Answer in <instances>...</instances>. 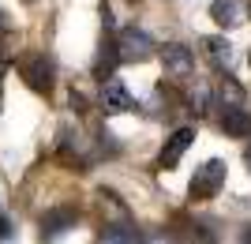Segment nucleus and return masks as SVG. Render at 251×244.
I'll return each instance as SVG.
<instances>
[{
	"label": "nucleus",
	"mask_w": 251,
	"mask_h": 244,
	"mask_svg": "<svg viewBox=\"0 0 251 244\" xmlns=\"http://www.w3.org/2000/svg\"><path fill=\"white\" fill-rule=\"evenodd\" d=\"M225 173H229V165L225 162H218V158H210L206 165H199L195 169V177H191V199L195 203H206V199H214L221 191V184H225Z\"/></svg>",
	"instance_id": "obj_1"
},
{
	"label": "nucleus",
	"mask_w": 251,
	"mask_h": 244,
	"mask_svg": "<svg viewBox=\"0 0 251 244\" xmlns=\"http://www.w3.org/2000/svg\"><path fill=\"white\" fill-rule=\"evenodd\" d=\"M19 72L23 79H26V86L30 90H38V94H49L52 90V79H56V68H52V60L45 53H26L19 60Z\"/></svg>",
	"instance_id": "obj_2"
},
{
	"label": "nucleus",
	"mask_w": 251,
	"mask_h": 244,
	"mask_svg": "<svg viewBox=\"0 0 251 244\" xmlns=\"http://www.w3.org/2000/svg\"><path fill=\"white\" fill-rule=\"evenodd\" d=\"M116 49H120V60H150L154 56V38H150L147 30H139V27H124L120 30V38H116Z\"/></svg>",
	"instance_id": "obj_3"
},
{
	"label": "nucleus",
	"mask_w": 251,
	"mask_h": 244,
	"mask_svg": "<svg viewBox=\"0 0 251 244\" xmlns=\"http://www.w3.org/2000/svg\"><path fill=\"white\" fill-rule=\"evenodd\" d=\"M98 106H101L105 117H120V113H127V109H135V98L127 94V86L120 83V79H101V98H98Z\"/></svg>",
	"instance_id": "obj_4"
},
{
	"label": "nucleus",
	"mask_w": 251,
	"mask_h": 244,
	"mask_svg": "<svg viewBox=\"0 0 251 244\" xmlns=\"http://www.w3.org/2000/svg\"><path fill=\"white\" fill-rule=\"evenodd\" d=\"M191 143H195V128H176V132L165 139L161 154H157V165H161V169H176V162L184 158V150H188Z\"/></svg>",
	"instance_id": "obj_5"
},
{
	"label": "nucleus",
	"mask_w": 251,
	"mask_h": 244,
	"mask_svg": "<svg viewBox=\"0 0 251 244\" xmlns=\"http://www.w3.org/2000/svg\"><path fill=\"white\" fill-rule=\"evenodd\" d=\"M221 132L225 136H232V139H248L251 136V113L236 102V106H221Z\"/></svg>",
	"instance_id": "obj_6"
},
{
	"label": "nucleus",
	"mask_w": 251,
	"mask_h": 244,
	"mask_svg": "<svg viewBox=\"0 0 251 244\" xmlns=\"http://www.w3.org/2000/svg\"><path fill=\"white\" fill-rule=\"evenodd\" d=\"M161 64H165V72H173V75H191V68H195V53H191L188 45L173 42V45L161 49Z\"/></svg>",
	"instance_id": "obj_7"
},
{
	"label": "nucleus",
	"mask_w": 251,
	"mask_h": 244,
	"mask_svg": "<svg viewBox=\"0 0 251 244\" xmlns=\"http://www.w3.org/2000/svg\"><path fill=\"white\" fill-rule=\"evenodd\" d=\"M75 218L79 214L72 211V207H56V211H45L42 214V237H60L64 229H72Z\"/></svg>",
	"instance_id": "obj_8"
},
{
	"label": "nucleus",
	"mask_w": 251,
	"mask_h": 244,
	"mask_svg": "<svg viewBox=\"0 0 251 244\" xmlns=\"http://www.w3.org/2000/svg\"><path fill=\"white\" fill-rule=\"evenodd\" d=\"M210 15H214L221 27H240L244 23V4L240 0H214V4H210Z\"/></svg>",
	"instance_id": "obj_9"
},
{
	"label": "nucleus",
	"mask_w": 251,
	"mask_h": 244,
	"mask_svg": "<svg viewBox=\"0 0 251 244\" xmlns=\"http://www.w3.org/2000/svg\"><path fill=\"white\" fill-rule=\"evenodd\" d=\"M206 56L214 60V68H221V72H229L232 60H236V53H232V45L225 42V38H206Z\"/></svg>",
	"instance_id": "obj_10"
},
{
	"label": "nucleus",
	"mask_w": 251,
	"mask_h": 244,
	"mask_svg": "<svg viewBox=\"0 0 251 244\" xmlns=\"http://www.w3.org/2000/svg\"><path fill=\"white\" fill-rule=\"evenodd\" d=\"M116 64H120V49H116L113 38H105V42H101V53H98V60H94V75H98V79H109Z\"/></svg>",
	"instance_id": "obj_11"
},
{
	"label": "nucleus",
	"mask_w": 251,
	"mask_h": 244,
	"mask_svg": "<svg viewBox=\"0 0 251 244\" xmlns=\"http://www.w3.org/2000/svg\"><path fill=\"white\" fill-rule=\"evenodd\" d=\"M101 241H120V244H131V241H143V233H139L135 225H127V222H105Z\"/></svg>",
	"instance_id": "obj_12"
},
{
	"label": "nucleus",
	"mask_w": 251,
	"mask_h": 244,
	"mask_svg": "<svg viewBox=\"0 0 251 244\" xmlns=\"http://www.w3.org/2000/svg\"><path fill=\"white\" fill-rule=\"evenodd\" d=\"M8 237H11V218L0 211V241H8Z\"/></svg>",
	"instance_id": "obj_13"
},
{
	"label": "nucleus",
	"mask_w": 251,
	"mask_h": 244,
	"mask_svg": "<svg viewBox=\"0 0 251 244\" xmlns=\"http://www.w3.org/2000/svg\"><path fill=\"white\" fill-rule=\"evenodd\" d=\"M72 109H75V113H86V98L75 94V90H72Z\"/></svg>",
	"instance_id": "obj_14"
},
{
	"label": "nucleus",
	"mask_w": 251,
	"mask_h": 244,
	"mask_svg": "<svg viewBox=\"0 0 251 244\" xmlns=\"http://www.w3.org/2000/svg\"><path fill=\"white\" fill-rule=\"evenodd\" d=\"M8 30H11V23H8V15L0 11V34H8Z\"/></svg>",
	"instance_id": "obj_15"
},
{
	"label": "nucleus",
	"mask_w": 251,
	"mask_h": 244,
	"mask_svg": "<svg viewBox=\"0 0 251 244\" xmlns=\"http://www.w3.org/2000/svg\"><path fill=\"white\" fill-rule=\"evenodd\" d=\"M244 162H248V169H251V143H248V150H244Z\"/></svg>",
	"instance_id": "obj_16"
},
{
	"label": "nucleus",
	"mask_w": 251,
	"mask_h": 244,
	"mask_svg": "<svg viewBox=\"0 0 251 244\" xmlns=\"http://www.w3.org/2000/svg\"><path fill=\"white\" fill-rule=\"evenodd\" d=\"M23 4H38V0H23Z\"/></svg>",
	"instance_id": "obj_17"
},
{
	"label": "nucleus",
	"mask_w": 251,
	"mask_h": 244,
	"mask_svg": "<svg viewBox=\"0 0 251 244\" xmlns=\"http://www.w3.org/2000/svg\"><path fill=\"white\" fill-rule=\"evenodd\" d=\"M248 60H251V53H248Z\"/></svg>",
	"instance_id": "obj_18"
}]
</instances>
